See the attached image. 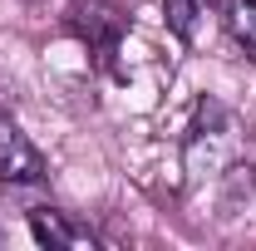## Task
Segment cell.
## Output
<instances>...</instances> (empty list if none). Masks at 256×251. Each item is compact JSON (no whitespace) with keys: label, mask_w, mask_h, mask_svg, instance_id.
I'll return each instance as SVG.
<instances>
[{"label":"cell","mask_w":256,"mask_h":251,"mask_svg":"<svg viewBox=\"0 0 256 251\" xmlns=\"http://www.w3.org/2000/svg\"><path fill=\"white\" fill-rule=\"evenodd\" d=\"M188 178L192 182H217L222 207H236L242 197H252L256 188V158L242 124L232 118V108H222L217 98H207L197 108V124L188 128Z\"/></svg>","instance_id":"6da1fadb"},{"label":"cell","mask_w":256,"mask_h":251,"mask_svg":"<svg viewBox=\"0 0 256 251\" xmlns=\"http://www.w3.org/2000/svg\"><path fill=\"white\" fill-rule=\"evenodd\" d=\"M69 34L89 44L98 69H114V54L124 50V34H128V15L108 0H74L69 5Z\"/></svg>","instance_id":"7a4b0ae2"},{"label":"cell","mask_w":256,"mask_h":251,"mask_svg":"<svg viewBox=\"0 0 256 251\" xmlns=\"http://www.w3.org/2000/svg\"><path fill=\"white\" fill-rule=\"evenodd\" d=\"M44 182V158L20 124L0 108V188H40Z\"/></svg>","instance_id":"3957f363"},{"label":"cell","mask_w":256,"mask_h":251,"mask_svg":"<svg viewBox=\"0 0 256 251\" xmlns=\"http://www.w3.org/2000/svg\"><path fill=\"white\" fill-rule=\"evenodd\" d=\"M30 232L40 246L50 251H94L98 246V232L89 226V222L69 217V212H60V207H34L30 212Z\"/></svg>","instance_id":"277c9868"},{"label":"cell","mask_w":256,"mask_h":251,"mask_svg":"<svg viewBox=\"0 0 256 251\" xmlns=\"http://www.w3.org/2000/svg\"><path fill=\"white\" fill-rule=\"evenodd\" d=\"M222 25L232 44L256 64V0H222Z\"/></svg>","instance_id":"5b68a950"},{"label":"cell","mask_w":256,"mask_h":251,"mask_svg":"<svg viewBox=\"0 0 256 251\" xmlns=\"http://www.w3.org/2000/svg\"><path fill=\"white\" fill-rule=\"evenodd\" d=\"M202 15H207V0H162V20H168V30L178 34L182 44H192V40H197Z\"/></svg>","instance_id":"8992f818"}]
</instances>
